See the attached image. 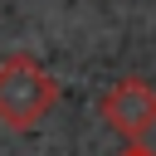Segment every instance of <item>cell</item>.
<instances>
[{
	"mask_svg": "<svg viewBox=\"0 0 156 156\" xmlns=\"http://www.w3.org/2000/svg\"><path fill=\"white\" fill-rule=\"evenodd\" d=\"M58 102V78L34 54H5L0 58V127L34 132Z\"/></svg>",
	"mask_w": 156,
	"mask_h": 156,
	"instance_id": "obj_1",
	"label": "cell"
},
{
	"mask_svg": "<svg viewBox=\"0 0 156 156\" xmlns=\"http://www.w3.org/2000/svg\"><path fill=\"white\" fill-rule=\"evenodd\" d=\"M98 112H102V122H107L117 136L141 141V136L156 127V88H151L146 78H117V83L102 93Z\"/></svg>",
	"mask_w": 156,
	"mask_h": 156,
	"instance_id": "obj_2",
	"label": "cell"
},
{
	"mask_svg": "<svg viewBox=\"0 0 156 156\" xmlns=\"http://www.w3.org/2000/svg\"><path fill=\"white\" fill-rule=\"evenodd\" d=\"M122 156H156V151H146V146H141V141H132V146H127V151H122Z\"/></svg>",
	"mask_w": 156,
	"mask_h": 156,
	"instance_id": "obj_3",
	"label": "cell"
}]
</instances>
